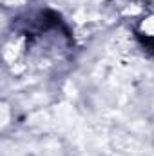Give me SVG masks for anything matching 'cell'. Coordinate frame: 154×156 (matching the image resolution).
Returning <instances> with one entry per match:
<instances>
[{"instance_id": "cell-1", "label": "cell", "mask_w": 154, "mask_h": 156, "mask_svg": "<svg viewBox=\"0 0 154 156\" xmlns=\"http://www.w3.org/2000/svg\"><path fill=\"white\" fill-rule=\"evenodd\" d=\"M138 40L140 44L145 47V51H149L151 55L154 56V35H149V33H138Z\"/></svg>"}]
</instances>
